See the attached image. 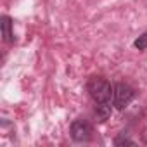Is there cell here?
Listing matches in <instances>:
<instances>
[{
  "instance_id": "6da1fadb",
  "label": "cell",
  "mask_w": 147,
  "mask_h": 147,
  "mask_svg": "<svg viewBox=\"0 0 147 147\" xmlns=\"http://www.w3.org/2000/svg\"><path fill=\"white\" fill-rule=\"evenodd\" d=\"M87 90L90 94V97L94 99L95 104H102V102H111L113 97V87L107 80L100 78V76H94L88 80L87 83Z\"/></svg>"
},
{
  "instance_id": "7a4b0ae2",
  "label": "cell",
  "mask_w": 147,
  "mask_h": 147,
  "mask_svg": "<svg viewBox=\"0 0 147 147\" xmlns=\"http://www.w3.org/2000/svg\"><path fill=\"white\" fill-rule=\"evenodd\" d=\"M135 99V90L126 83H116L113 87V106L116 109H125Z\"/></svg>"
},
{
  "instance_id": "3957f363",
  "label": "cell",
  "mask_w": 147,
  "mask_h": 147,
  "mask_svg": "<svg viewBox=\"0 0 147 147\" xmlns=\"http://www.w3.org/2000/svg\"><path fill=\"white\" fill-rule=\"evenodd\" d=\"M69 131H71V138L75 142H88L92 138L94 128H92V125L87 119L80 118V119H75L71 123V130Z\"/></svg>"
},
{
  "instance_id": "277c9868",
  "label": "cell",
  "mask_w": 147,
  "mask_h": 147,
  "mask_svg": "<svg viewBox=\"0 0 147 147\" xmlns=\"http://www.w3.org/2000/svg\"><path fill=\"white\" fill-rule=\"evenodd\" d=\"M2 36H4V42L11 43L14 42V33H12V19L9 16H2Z\"/></svg>"
},
{
  "instance_id": "5b68a950",
  "label": "cell",
  "mask_w": 147,
  "mask_h": 147,
  "mask_svg": "<svg viewBox=\"0 0 147 147\" xmlns=\"http://www.w3.org/2000/svg\"><path fill=\"white\" fill-rule=\"evenodd\" d=\"M113 113V106L111 102H102V104H95V116L99 121H106Z\"/></svg>"
},
{
  "instance_id": "8992f818",
  "label": "cell",
  "mask_w": 147,
  "mask_h": 147,
  "mask_svg": "<svg viewBox=\"0 0 147 147\" xmlns=\"http://www.w3.org/2000/svg\"><path fill=\"white\" fill-rule=\"evenodd\" d=\"M133 45H135V49H138V50H145V49H147V33L140 35V36L133 42Z\"/></svg>"
},
{
  "instance_id": "52a82bcc",
  "label": "cell",
  "mask_w": 147,
  "mask_h": 147,
  "mask_svg": "<svg viewBox=\"0 0 147 147\" xmlns=\"http://www.w3.org/2000/svg\"><path fill=\"white\" fill-rule=\"evenodd\" d=\"M114 145H135V142H133L131 138L125 137V135H119V137L114 140Z\"/></svg>"
}]
</instances>
